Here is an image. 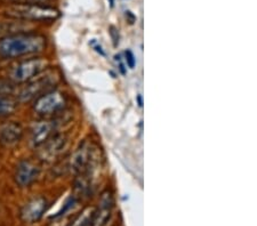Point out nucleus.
Here are the masks:
<instances>
[{
    "label": "nucleus",
    "instance_id": "f257e3e1",
    "mask_svg": "<svg viewBox=\"0 0 257 226\" xmlns=\"http://www.w3.org/2000/svg\"><path fill=\"white\" fill-rule=\"evenodd\" d=\"M47 40L38 33L23 32L0 39V57L20 58L44 52Z\"/></svg>",
    "mask_w": 257,
    "mask_h": 226
},
{
    "label": "nucleus",
    "instance_id": "f03ea898",
    "mask_svg": "<svg viewBox=\"0 0 257 226\" xmlns=\"http://www.w3.org/2000/svg\"><path fill=\"white\" fill-rule=\"evenodd\" d=\"M59 80H61V73L57 70L47 69L40 75L32 78L23 85L20 89L16 91V101L19 103H29L33 102L48 91L55 89Z\"/></svg>",
    "mask_w": 257,
    "mask_h": 226
},
{
    "label": "nucleus",
    "instance_id": "7ed1b4c3",
    "mask_svg": "<svg viewBox=\"0 0 257 226\" xmlns=\"http://www.w3.org/2000/svg\"><path fill=\"white\" fill-rule=\"evenodd\" d=\"M5 14L10 19L24 22H46L55 21L59 17L57 9L45 5H8Z\"/></svg>",
    "mask_w": 257,
    "mask_h": 226
},
{
    "label": "nucleus",
    "instance_id": "20e7f679",
    "mask_svg": "<svg viewBox=\"0 0 257 226\" xmlns=\"http://www.w3.org/2000/svg\"><path fill=\"white\" fill-rule=\"evenodd\" d=\"M49 66V62L43 57H32L23 59L10 68L8 72V79L16 85L26 84L32 78L40 75Z\"/></svg>",
    "mask_w": 257,
    "mask_h": 226
},
{
    "label": "nucleus",
    "instance_id": "39448f33",
    "mask_svg": "<svg viewBox=\"0 0 257 226\" xmlns=\"http://www.w3.org/2000/svg\"><path fill=\"white\" fill-rule=\"evenodd\" d=\"M66 104H68L66 95L58 89H53L32 102V110L37 114L48 116L64 110Z\"/></svg>",
    "mask_w": 257,
    "mask_h": 226
},
{
    "label": "nucleus",
    "instance_id": "423d86ee",
    "mask_svg": "<svg viewBox=\"0 0 257 226\" xmlns=\"http://www.w3.org/2000/svg\"><path fill=\"white\" fill-rule=\"evenodd\" d=\"M69 140L64 134H54L51 139L40 145L38 149V157L44 162H53L61 157L66 150Z\"/></svg>",
    "mask_w": 257,
    "mask_h": 226
},
{
    "label": "nucleus",
    "instance_id": "0eeeda50",
    "mask_svg": "<svg viewBox=\"0 0 257 226\" xmlns=\"http://www.w3.org/2000/svg\"><path fill=\"white\" fill-rule=\"evenodd\" d=\"M40 175V167L30 159H24L17 164L14 172L15 183L21 188H29L37 181Z\"/></svg>",
    "mask_w": 257,
    "mask_h": 226
},
{
    "label": "nucleus",
    "instance_id": "6e6552de",
    "mask_svg": "<svg viewBox=\"0 0 257 226\" xmlns=\"http://www.w3.org/2000/svg\"><path fill=\"white\" fill-rule=\"evenodd\" d=\"M93 145L88 141H83L79 144L71 155L69 164V169L75 175H78L80 172L85 171L88 166L90 165L91 160H93Z\"/></svg>",
    "mask_w": 257,
    "mask_h": 226
},
{
    "label": "nucleus",
    "instance_id": "1a4fd4ad",
    "mask_svg": "<svg viewBox=\"0 0 257 226\" xmlns=\"http://www.w3.org/2000/svg\"><path fill=\"white\" fill-rule=\"evenodd\" d=\"M114 209V196L107 190L101 194L97 208H94L89 226H107Z\"/></svg>",
    "mask_w": 257,
    "mask_h": 226
},
{
    "label": "nucleus",
    "instance_id": "9d476101",
    "mask_svg": "<svg viewBox=\"0 0 257 226\" xmlns=\"http://www.w3.org/2000/svg\"><path fill=\"white\" fill-rule=\"evenodd\" d=\"M47 208L48 201L45 197L33 198L29 202L24 204L22 210H21V220L28 224L37 223L38 221H40L43 218Z\"/></svg>",
    "mask_w": 257,
    "mask_h": 226
},
{
    "label": "nucleus",
    "instance_id": "9b49d317",
    "mask_svg": "<svg viewBox=\"0 0 257 226\" xmlns=\"http://www.w3.org/2000/svg\"><path fill=\"white\" fill-rule=\"evenodd\" d=\"M56 122L53 120H40L30 130V144L34 149L39 147L55 134Z\"/></svg>",
    "mask_w": 257,
    "mask_h": 226
},
{
    "label": "nucleus",
    "instance_id": "f8f14e48",
    "mask_svg": "<svg viewBox=\"0 0 257 226\" xmlns=\"http://www.w3.org/2000/svg\"><path fill=\"white\" fill-rule=\"evenodd\" d=\"M23 128L19 122L7 121L0 125V144L3 146H13L22 140Z\"/></svg>",
    "mask_w": 257,
    "mask_h": 226
},
{
    "label": "nucleus",
    "instance_id": "ddd939ff",
    "mask_svg": "<svg viewBox=\"0 0 257 226\" xmlns=\"http://www.w3.org/2000/svg\"><path fill=\"white\" fill-rule=\"evenodd\" d=\"M32 29L29 22H24V21L14 20L13 22H0V39L3 37L13 36V34L28 32V30Z\"/></svg>",
    "mask_w": 257,
    "mask_h": 226
},
{
    "label": "nucleus",
    "instance_id": "4468645a",
    "mask_svg": "<svg viewBox=\"0 0 257 226\" xmlns=\"http://www.w3.org/2000/svg\"><path fill=\"white\" fill-rule=\"evenodd\" d=\"M17 103L19 102L14 100L13 97L0 95V118L13 114L17 109Z\"/></svg>",
    "mask_w": 257,
    "mask_h": 226
},
{
    "label": "nucleus",
    "instance_id": "2eb2a0df",
    "mask_svg": "<svg viewBox=\"0 0 257 226\" xmlns=\"http://www.w3.org/2000/svg\"><path fill=\"white\" fill-rule=\"evenodd\" d=\"M94 208L93 207H87L73 220L69 226H89L91 216H93Z\"/></svg>",
    "mask_w": 257,
    "mask_h": 226
},
{
    "label": "nucleus",
    "instance_id": "dca6fc26",
    "mask_svg": "<svg viewBox=\"0 0 257 226\" xmlns=\"http://www.w3.org/2000/svg\"><path fill=\"white\" fill-rule=\"evenodd\" d=\"M17 85L13 83L12 80L8 79H0V95L2 96L12 97L13 95H16L17 91Z\"/></svg>",
    "mask_w": 257,
    "mask_h": 226
},
{
    "label": "nucleus",
    "instance_id": "f3484780",
    "mask_svg": "<svg viewBox=\"0 0 257 226\" xmlns=\"http://www.w3.org/2000/svg\"><path fill=\"white\" fill-rule=\"evenodd\" d=\"M48 0H0V2L8 5H43Z\"/></svg>",
    "mask_w": 257,
    "mask_h": 226
},
{
    "label": "nucleus",
    "instance_id": "a211bd4d",
    "mask_svg": "<svg viewBox=\"0 0 257 226\" xmlns=\"http://www.w3.org/2000/svg\"><path fill=\"white\" fill-rule=\"evenodd\" d=\"M125 61L126 63H127V65L129 66L130 69H134L135 68V64H136V58H135V56H134L133 54V52L132 51H126L125 53Z\"/></svg>",
    "mask_w": 257,
    "mask_h": 226
},
{
    "label": "nucleus",
    "instance_id": "6ab92c4d",
    "mask_svg": "<svg viewBox=\"0 0 257 226\" xmlns=\"http://www.w3.org/2000/svg\"><path fill=\"white\" fill-rule=\"evenodd\" d=\"M114 58H115V62H117V64H118L119 71H120V73H121L122 76H126V73H127V69H126L125 63H124V61H122L121 55H120V54L115 55Z\"/></svg>",
    "mask_w": 257,
    "mask_h": 226
},
{
    "label": "nucleus",
    "instance_id": "aec40b11",
    "mask_svg": "<svg viewBox=\"0 0 257 226\" xmlns=\"http://www.w3.org/2000/svg\"><path fill=\"white\" fill-rule=\"evenodd\" d=\"M110 33H111V37H112V40H114V46H117L119 44V34H118L117 29H115L114 27H111Z\"/></svg>",
    "mask_w": 257,
    "mask_h": 226
},
{
    "label": "nucleus",
    "instance_id": "412c9836",
    "mask_svg": "<svg viewBox=\"0 0 257 226\" xmlns=\"http://www.w3.org/2000/svg\"><path fill=\"white\" fill-rule=\"evenodd\" d=\"M91 46H93L94 51L96 52V53H98V54H100L101 56H107V53H105V51H104L103 47H102L101 45L95 44V41L93 40V41H91Z\"/></svg>",
    "mask_w": 257,
    "mask_h": 226
},
{
    "label": "nucleus",
    "instance_id": "4be33fe9",
    "mask_svg": "<svg viewBox=\"0 0 257 226\" xmlns=\"http://www.w3.org/2000/svg\"><path fill=\"white\" fill-rule=\"evenodd\" d=\"M137 102H139V107L142 108L143 100H142V96H141V95H139V96H137Z\"/></svg>",
    "mask_w": 257,
    "mask_h": 226
},
{
    "label": "nucleus",
    "instance_id": "5701e85b",
    "mask_svg": "<svg viewBox=\"0 0 257 226\" xmlns=\"http://www.w3.org/2000/svg\"><path fill=\"white\" fill-rule=\"evenodd\" d=\"M109 2H110V6L114 7V0H108Z\"/></svg>",
    "mask_w": 257,
    "mask_h": 226
}]
</instances>
